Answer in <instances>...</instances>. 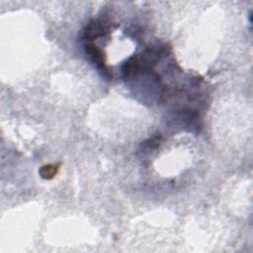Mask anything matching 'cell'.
<instances>
[{"mask_svg": "<svg viewBox=\"0 0 253 253\" xmlns=\"http://www.w3.org/2000/svg\"><path fill=\"white\" fill-rule=\"evenodd\" d=\"M84 51L88 59L97 67V69L102 73V75L108 80L111 79L110 71L105 63L103 52L99 47H97L93 42H85L83 44Z\"/></svg>", "mask_w": 253, "mask_h": 253, "instance_id": "6da1fadb", "label": "cell"}, {"mask_svg": "<svg viewBox=\"0 0 253 253\" xmlns=\"http://www.w3.org/2000/svg\"><path fill=\"white\" fill-rule=\"evenodd\" d=\"M58 170V165H44L41 168L40 170V175L43 178V179H51L52 177H54V175L57 173Z\"/></svg>", "mask_w": 253, "mask_h": 253, "instance_id": "7a4b0ae2", "label": "cell"}]
</instances>
